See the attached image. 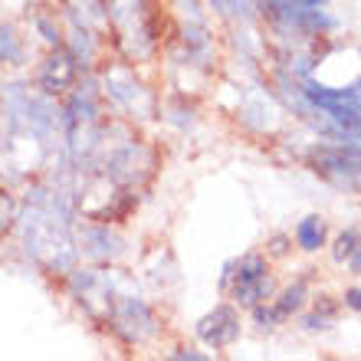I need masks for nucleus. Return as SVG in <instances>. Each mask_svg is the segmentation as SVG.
<instances>
[{
	"label": "nucleus",
	"mask_w": 361,
	"mask_h": 361,
	"mask_svg": "<svg viewBox=\"0 0 361 361\" xmlns=\"http://www.w3.org/2000/svg\"><path fill=\"white\" fill-rule=\"evenodd\" d=\"M299 4H305V7H322L325 0H299Z\"/></svg>",
	"instance_id": "4be33fe9"
},
{
	"label": "nucleus",
	"mask_w": 361,
	"mask_h": 361,
	"mask_svg": "<svg viewBox=\"0 0 361 361\" xmlns=\"http://www.w3.org/2000/svg\"><path fill=\"white\" fill-rule=\"evenodd\" d=\"M295 240H299V247H302L305 253H315L319 247H325V220L319 217V214L305 217L302 224H299V230H295Z\"/></svg>",
	"instance_id": "1a4fd4ad"
},
{
	"label": "nucleus",
	"mask_w": 361,
	"mask_h": 361,
	"mask_svg": "<svg viewBox=\"0 0 361 361\" xmlns=\"http://www.w3.org/2000/svg\"><path fill=\"white\" fill-rule=\"evenodd\" d=\"M210 4H214L217 10H224V13H233V17H237V13L247 17L250 13V0H210Z\"/></svg>",
	"instance_id": "dca6fc26"
},
{
	"label": "nucleus",
	"mask_w": 361,
	"mask_h": 361,
	"mask_svg": "<svg viewBox=\"0 0 361 361\" xmlns=\"http://www.w3.org/2000/svg\"><path fill=\"white\" fill-rule=\"evenodd\" d=\"M105 95L118 109H125L132 118H154V112H158L154 92L145 82H138L132 69H125V66H115L105 73Z\"/></svg>",
	"instance_id": "7ed1b4c3"
},
{
	"label": "nucleus",
	"mask_w": 361,
	"mask_h": 361,
	"mask_svg": "<svg viewBox=\"0 0 361 361\" xmlns=\"http://www.w3.org/2000/svg\"><path fill=\"white\" fill-rule=\"evenodd\" d=\"M233 267L240 269V273H230L233 276V299L240 305H257L273 295V276H269L267 259L259 253H250Z\"/></svg>",
	"instance_id": "20e7f679"
},
{
	"label": "nucleus",
	"mask_w": 361,
	"mask_h": 361,
	"mask_svg": "<svg viewBox=\"0 0 361 361\" xmlns=\"http://www.w3.org/2000/svg\"><path fill=\"white\" fill-rule=\"evenodd\" d=\"M122 250H125V240L115 230H109V224H86L79 230V253H86L89 259L105 263V259L122 257Z\"/></svg>",
	"instance_id": "0eeeda50"
},
{
	"label": "nucleus",
	"mask_w": 361,
	"mask_h": 361,
	"mask_svg": "<svg viewBox=\"0 0 361 361\" xmlns=\"http://www.w3.org/2000/svg\"><path fill=\"white\" fill-rule=\"evenodd\" d=\"M286 243H289L286 237H273V253H276V257H283V253H286Z\"/></svg>",
	"instance_id": "412c9836"
},
{
	"label": "nucleus",
	"mask_w": 361,
	"mask_h": 361,
	"mask_svg": "<svg viewBox=\"0 0 361 361\" xmlns=\"http://www.w3.org/2000/svg\"><path fill=\"white\" fill-rule=\"evenodd\" d=\"M197 338L210 348H230L240 338V315L233 305H214V312L197 319Z\"/></svg>",
	"instance_id": "423d86ee"
},
{
	"label": "nucleus",
	"mask_w": 361,
	"mask_h": 361,
	"mask_svg": "<svg viewBox=\"0 0 361 361\" xmlns=\"http://www.w3.org/2000/svg\"><path fill=\"white\" fill-rule=\"evenodd\" d=\"M305 295H309V286H305V279H295V283L289 286L283 295H279V302L273 305L276 319L283 322V319H289L293 312H299V309L305 305Z\"/></svg>",
	"instance_id": "9d476101"
},
{
	"label": "nucleus",
	"mask_w": 361,
	"mask_h": 361,
	"mask_svg": "<svg viewBox=\"0 0 361 361\" xmlns=\"http://www.w3.org/2000/svg\"><path fill=\"white\" fill-rule=\"evenodd\" d=\"M33 27H37V33L47 39L49 47H63V30H59L56 17H49V13H37V17H33Z\"/></svg>",
	"instance_id": "ddd939ff"
},
{
	"label": "nucleus",
	"mask_w": 361,
	"mask_h": 361,
	"mask_svg": "<svg viewBox=\"0 0 361 361\" xmlns=\"http://www.w3.org/2000/svg\"><path fill=\"white\" fill-rule=\"evenodd\" d=\"M345 305L355 309V312H361V289H348V293H345Z\"/></svg>",
	"instance_id": "6ab92c4d"
},
{
	"label": "nucleus",
	"mask_w": 361,
	"mask_h": 361,
	"mask_svg": "<svg viewBox=\"0 0 361 361\" xmlns=\"http://www.w3.org/2000/svg\"><path fill=\"white\" fill-rule=\"evenodd\" d=\"M335 312H338V305H335L329 295H322V299L315 302V312L305 315V329H309V332H322V329H329V325L335 322Z\"/></svg>",
	"instance_id": "f8f14e48"
},
{
	"label": "nucleus",
	"mask_w": 361,
	"mask_h": 361,
	"mask_svg": "<svg viewBox=\"0 0 361 361\" xmlns=\"http://www.w3.org/2000/svg\"><path fill=\"white\" fill-rule=\"evenodd\" d=\"M345 263H348V269H352L355 276H361V240H358V247L352 250V257L345 259Z\"/></svg>",
	"instance_id": "a211bd4d"
},
{
	"label": "nucleus",
	"mask_w": 361,
	"mask_h": 361,
	"mask_svg": "<svg viewBox=\"0 0 361 361\" xmlns=\"http://www.w3.org/2000/svg\"><path fill=\"white\" fill-rule=\"evenodd\" d=\"M82 76V66H79V59L63 47H53L43 63H39V73H37V89L43 95H63L79 82Z\"/></svg>",
	"instance_id": "39448f33"
},
{
	"label": "nucleus",
	"mask_w": 361,
	"mask_h": 361,
	"mask_svg": "<svg viewBox=\"0 0 361 361\" xmlns=\"http://www.w3.org/2000/svg\"><path fill=\"white\" fill-rule=\"evenodd\" d=\"M95 49H99V43H95L92 30H89V27H79V23H73V30H69V53L79 59V66H82V69L92 66Z\"/></svg>",
	"instance_id": "6e6552de"
},
{
	"label": "nucleus",
	"mask_w": 361,
	"mask_h": 361,
	"mask_svg": "<svg viewBox=\"0 0 361 361\" xmlns=\"http://www.w3.org/2000/svg\"><path fill=\"white\" fill-rule=\"evenodd\" d=\"M23 63V43L10 23H0V66H20Z\"/></svg>",
	"instance_id": "9b49d317"
},
{
	"label": "nucleus",
	"mask_w": 361,
	"mask_h": 361,
	"mask_svg": "<svg viewBox=\"0 0 361 361\" xmlns=\"http://www.w3.org/2000/svg\"><path fill=\"white\" fill-rule=\"evenodd\" d=\"M13 220H17V204L10 194H0V233H7L13 227Z\"/></svg>",
	"instance_id": "2eb2a0df"
},
{
	"label": "nucleus",
	"mask_w": 361,
	"mask_h": 361,
	"mask_svg": "<svg viewBox=\"0 0 361 361\" xmlns=\"http://www.w3.org/2000/svg\"><path fill=\"white\" fill-rule=\"evenodd\" d=\"M105 322L112 325L115 335H122L128 345L148 342L158 329L154 312L138 299V295H112V302L105 309Z\"/></svg>",
	"instance_id": "f03ea898"
},
{
	"label": "nucleus",
	"mask_w": 361,
	"mask_h": 361,
	"mask_svg": "<svg viewBox=\"0 0 361 361\" xmlns=\"http://www.w3.org/2000/svg\"><path fill=\"white\" fill-rule=\"evenodd\" d=\"M309 168L338 190H361V148L355 145H315Z\"/></svg>",
	"instance_id": "f257e3e1"
},
{
	"label": "nucleus",
	"mask_w": 361,
	"mask_h": 361,
	"mask_svg": "<svg viewBox=\"0 0 361 361\" xmlns=\"http://www.w3.org/2000/svg\"><path fill=\"white\" fill-rule=\"evenodd\" d=\"M171 358H194V361H204V358H207V355L190 352V348H180V352H171Z\"/></svg>",
	"instance_id": "aec40b11"
},
{
	"label": "nucleus",
	"mask_w": 361,
	"mask_h": 361,
	"mask_svg": "<svg viewBox=\"0 0 361 361\" xmlns=\"http://www.w3.org/2000/svg\"><path fill=\"white\" fill-rule=\"evenodd\" d=\"M358 240H361L358 230H345V233H338V240H335V247H332L335 263H345V259L352 257V250L358 247Z\"/></svg>",
	"instance_id": "4468645a"
},
{
	"label": "nucleus",
	"mask_w": 361,
	"mask_h": 361,
	"mask_svg": "<svg viewBox=\"0 0 361 361\" xmlns=\"http://www.w3.org/2000/svg\"><path fill=\"white\" fill-rule=\"evenodd\" d=\"M253 319H257V325H263V329H273L276 322H279V319H276V312L273 309H263V305H253Z\"/></svg>",
	"instance_id": "f3484780"
}]
</instances>
